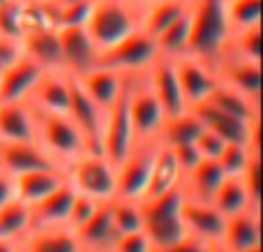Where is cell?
<instances>
[{
  "label": "cell",
  "instance_id": "7bdbcfd3",
  "mask_svg": "<svg viewBox=\"0 0 263 252\" xmlns=\"http://www.w3.org/2000/svg\"><path fill=\"white\" fill-rule=\"evenodd\" d=\"M116 252H153V243H150L148 234L143 229L129 231V234H120L114 243Z\"/></svg>",
  "mask_w": 263,
  "mask_h": 252
},
{
  "label": "cell",
  "instance_id": "7dc6e473",
  "mask_svg": "<svg viewBox=\"0 0 263 252\" xmlns=\"http://www.w3.org/2000/svg\"><path fill=\"white\" fill-rule=\"evenodd\" d=\"M16 197V188H14V176L5 174L3 169H0V206L3 204H7L9 199Z\"/></svg>",
  "mask_w": 263,
  "mask_h": 252
},
{
  "label": "cell",
  "instance_id": "f5cc1de1",
  "mask_svg": "<svg viewBox=\"0 0 263 252\" xmlns=\"http://www.w3.org/2000/svg\"><path fill=\"white\" fill-rule=\"evenodd\" d=\"M242 252H261V245H254V248H247V250H242Z\"/></svg>",
  "mask_w": 263,
  "mask_h": 252
},
{
  "label": "cell",
  "instance_id": "5b68a950",
  "mask_svg": "<svg viewBox=\"0 0 263 252\" xmlns=\"http://www.w3.org/2000/svg\"><path fill=\"white\" fill-rule=\"evenodd\" d=\"M157 56L159 51L155 37L148 35L143 28H139L125 40H120L118 44L100 51L97 65L111 67L120 74H143L148 72V67L155 63Z\"/></svg>",
  "mask_w": 263,
  "mask_h": 252
},
{
  "label": "cell",
  "instance_id": "f546056e",
  "mask_svg": "<svg viewBox=\"0 0 263 252\" xmlns=\"http://www.w3.org/2000/svg\"><path fill=\"white\" fill-rule=\"evenodd\" d=\"M203 102L213 104L215 109L224 111V114L236 116V118L250 120V123L259 120V102H252L250 97H245L242 93L233 91V88L224 86V83H219V81H217V86L213 88V93H210Z\"/></svg>",
  "mask_w": 263,
  "mask_h": 252
},
{
  "label": "cell",
  "instance_id": "cb8c5ba5",
  "mask_svg": "<svg viewBox=\"0 0 263 252\" xmlns=\"http://www.w3.org/2000/svg\"><path fill=\"white\" fill-rule=\"evenodd\" d=\"M125 77H127V74H120L111 67H104V65H95L92 69H88L86 74H81V77H77V79L83 91L88 93V97H90L95 104H100L104 111H109V106L114 104L116 97L123 91Z\"/></svg>",
  "mask_w": 263,
  "mask_h": 252
},
{
  "label": "cell",
  "instance_id": "2e32d148",
  "mask_svg": "<svg viewBox=\"0 0 263 252\" xmlns=\"http://www.w3.org/2000/svg\"><path fill=\"white\" fill-rule=\"evenodd\" d=\"M44 69L30 60L28 56L18 53L12 63H7L0 72V102H21L28 100L35 83L40 81Z\"/></svg>",
  "mask_w": 263,
  "mask_h": 252
},
{
  "label": "cell",
  "instance_id": "7a4b0ae2",
  "mask_svg": "<svg viewBox=\"0 0 263 252\" xmlns=\"http://www.w3.org/2000/svg\"><path fill=\"white\" fill-rule=\"evenodd\" d=\"M35 116V130H37V143L67 171V167L77 160L79 155L88 151V143L83 139L81 130L77 128L67 114H53V111H42L32 106Z\"/></svg>",
  "mask_w": 263,
  "mask_h": 252
},
{
  "label": "cell",
  "instance_id": "8992f818",
  "mask_svg": "<svg viewBox=\"0 0 263 252\" xmlns=\"http://www.w3.org/2000/svg\"><path fill=\"white\" fill-rule=\"evenodd\" d=\"M129 88H132V74L125 77L123 91L116 97V102L106 111L104 120V134H102V155L109 157L116 167L127 157V153L134 146V128L129 118Z\"/></svg>",
  "mask_w": 263,
  "mask_h": 252
},
{
  "label": "cell",
  "instance_id": "e575fe53",
  "mask_svg": "<svg viewBox=\"0 0 263 252\" xmlns=\"http://www.w3.org/2000/svg\"><path fill=\"white\" fill-rule=\"evenodd\" d=\"M227 53L236 56V58H242V60L261 63V26L233 30L231 37H229Z\"/></svg>",
  "mask_w": 263,
  "mask_h": 252
},
{
  "label": "cell",
  "instance_id": "74e56055",
  "mask_svg": "<svg viewBox=\"0 0 263 252\" xmlns=\"http://www.w3.org/2000/svg\"><path fill=\"white\" fill-rule=\"evenodd\" d=\"M227 3V19L233 30L261 26V0H224Z\"/></svg>",
  "mask_w": 263,
  "mask_h": 252
},
{
  "label": "cell",
  "instance_id": "680465c9",
  "mask_svg": "<svg viewBox=\"0 0 263 252\" xmlns=\"http://www.w3.org/2000/svg\"><path fill=\"white\" fill-rule=\"evenodd\" d=\"M0 236H3V231H0Z\"/></svg>",
  "mask_w": 263,
  "mask_h": 252
},
{
  "label": "cell",
  "instance_id": "ffe728a7",
  "mask_svg": "<svg viewBox=\"0 0 263 252\" xmlns=\"http://www.w3.org/2000/svg\"><path fill=\"white\" fill-rule=\"evenodd\" d=\"M74 234H77V241L81 245V252L114 248L118 231H116L114 218H111V202H102L97 211L81 227L74 229Z\"/></svg>",
  "mask_w": 263,
  "mask_h": 252
},
{
  "label": "cell",
  "instance_id": "6f0895ef",
  "mask_svg": "<svg viewBox=\"0 0 263 252\" xmlns=\"http://www.w3.org/2000/svg\"><path fill=\"white\" fill-rule=\"evenodd\" d=\"M153 252H159V250H153Z\"/></svg>",
  "mask_w": 263,
  "mask_h": 252
},
{
  "label": "cell",
  "instance_id": "9f6ffc18",
  "mask_svg": "<svg viewBox=\"0 0 263 252\" xmlns=\"http://www.w3.org/2000/svg\"><path fill=\"white\" fill-rule=\"evenodd\" d=\"M3 3H7V0H0V5H3Z\"/></svg>",
  "mask_w": 263,
  "mask_h": 252
},
{
  "label": "cell",
  "instance_id": "30bf717a",
  "mask_svg": "<svg viewBox=\"0 0 263 252\" xmlns=\"http://www.w3.org/2000/svg\"><path fill=\"white\" fill-rule=\"evenodd\" d=\"M171 60H173V67H176L178 81H180V91H182V97H185L187 109L201 104L219 81L213 65L203 63V60L194 58L190 53L180 56V58H171Z\"/></svg>",
  "mask_w": 263,
  "mask_h": 252
},
{
  "label": "cell",
  "instance_id": "9c48e42d",
  "mask_svg": "<svg viewBox=\"0 0 263 252\" xmlns=\"http://www.w3.org/2000/svg\"><path fill=\"white\" fill-rule=\"evenodd\" d=\"M67 116L81 130L90 153H102V134H104L106 111L88 97L77 77L69 74V109Z\"/></svg>",
  "mask_w": 263,
  "mask_h": 252
},
{
  "label": "cell",
  "instance_id": "d6a6232c",
  "mask_svg": "<svg viewBox=\"0 0 263 252\" xmlns=\"http://www.w3.org/2000/svg\"><path fill=\"white\" fill-rule=\"evenodd\" d=\"M187 7H190V5L182 3V0H155L153 5L143 7V12H141V28H143L148 35L157 37L159 32L166 26H171Z\"/></svg>",
  "mask_w": 263,
  "mask_h": 252
},
{
  "label": "cell",
  "instance_id": "4316f807",
  "mask_svg": "<svg viewBox=\"0 0 263 252\" xmlns=\"http://www.w3.org/2000/svg\"><path fill=\"white\" fill-rule=\"evenodd\" d=\"M180 181H182V171L176 162L173 148L157 141V151H155V160H153V167H150V178H148V185H145L143 199L168 192V190L178 188Z\"/></svg>",
  "mask_w": 263,
  "mask_h": 252
},
{
  "label": "cell",
  "instance_id": "ab89813d",
  "mask_svg": "<svg viewBox=\"0 0 263 252\" xmlns=\"http://www.w3.org/2000/svg\"><path fill=\"white\" fill-rule=\"evenodd\" d=\"M95 0H77V3L53 5V26L69 28V26H86L90 9Z\"/></svg>",
  "mask_w": 263,
  "mask_h": 252
},
{
  "label": "cell",
  "instance_id": "d4e9b609",
  "mask_svg": "<svg viewBox=\"0 0 263 252\" xmlns=\"http://www.w3.org/2000/svg\"><path fill=\"white\" fill-rule=\"evenodd\" d=\"M21 252H81L72 227H35L21 241Z\"/></svg>",
  "mask_w": 263,
  "mask_h": 252
},
{
  "label": "cell",
  "instance_id": "816d5d0a",
  "mask_svg": "<svg viewBox=\"0 0 263 252\" xmlns=\"http://www.w3.org/2000/svg\"><path fill=\"white\" fill-rule=\"evenodd\" d=\"M53 5H65V3H77V0H51Z\"/></svg>",
  "mask_w": 263,
  "mask_h": 252
},
{
  "label": "cell",
  "instance_id": "bcb514c9",
  "mask_svg": "<svg viewBox=\"0 0 263 252\" xmlns=\"http://www.w3.org/2000/svg\"><path fill=\"white\" fill-rule=\"evenodd\" d=\"M159 252H210V243H205V241L196 239L192 234H185L180 241H176V243H171L168 248Z\"/></svg>",
  "mask_w": 263,
  "mask_h": 252
},
{
  "label": "cell",
  "instance_id": "44dd1931",
  "mask_svg": "<svg viewBox=\"0 0 263 252\" xmlns=\"http://www.w3.org/2000/svg\"><path fill=\"white\" fill-rule=\"evenodd\" d=\"M65 181H67V171L63 167H44V169H32L14 176V188H16V197L21 202H26L28 206H35Z\"/></svg>",
  "mask_w": 263,
  "mask_h": 252
},
{
  "label": "cell",
  "instance_id": "484cf974",
  "mask_svg": "<svg viewBox=\"0 0 263 252\" xmlns=\"http://www.w3.org/2000/svg\"><path fill=\"white\" fill-rule=\"evenodd\" d=\"M227 174L222 171L217 160H201L192 171H187L180 181V188L187 199H196V202H213L217 188Z\"/></svg>",
  "mask_w": 263,
  "mask_h": 252
},
{
  "label": "cell",
  "instance_id": "9a60e30c",
  "mask_svg": "<svg viewBox=\"0 0 263 252\" xmlns=\"http://www.w3.org/2000/svg\"><path fill=\"white\" fill-rule=\"evenodd\" d=\"M145 79H148L153 93L157 95L166 118L187 111L185 97H182V91H180V81H178V74H176V67H173L171 58L157 56L155 63L150 65L148 72H145Z\"/></svg>",
  "mask_w": 263,
  "mask_h": 252
},
{
  "label": "cell",
  "instance_id": "d590c367",
  "mask_svg": "<svg viewBox=\"0 0 263 252\" xmlns=\"http://www.w3.org/2000/svg\"><path fill=\"white\" fill-rule=\"evenodd\" d=\"M111 218H114L116 231L120 234H129V231L143 229V211H141V202L134 199H111Z\"/></svg>",
  "mask_w": 263,
  "mask_h": 252
},
{
  "label": "cell",
  "instance_id": "8fae6325",
  "mask_svg": "<svg viewBox=\"0 0 263 252\" xmlns=\"http://www.w3.org/2000/svg\"><path fill=\"white\" fill-rule=\"evenodd\" d=\"M192 111L201 118L203 128L213 130L227 143H250V146L259 148V120L250 123V120L236 118L231 114H224V111L215 109L208 102H201V104L192 106Z\"/></svg>",
  "mask_w": 263,
  "mask_h": 252
},
{
  "label": "cell",
  "instance_id": "ac0fdd59",
  "mask_svg": "<svg viewBox=\"0 0 263 252\" xmlns=\"http://www.w3.org/2000/svg\"><path fill=\"white\" fill-rule=\"evenodd\" d=\"M28 104L42 111L67 114L69 109V74L63 69H44L40 81L28 95Z\"/></svg>",
  "mask_w": 263,
  "mask_h": 252
},
{
  "label": "cell",
  "instance_id": "f1b7e54d",
  "mask_svg": "<svg viewBox=\"0 0 263 252\" xmlns=\"http://www.w3.org/2000/svg\"><path fill=\"white\" fill-rule=\"evenodd\" d=\"M203 132V123L192 109L182 111L178 116H168L164 118L162 128L157 132V141L164 146H185V143H194L196 137Z\"/></svg>",
  "mask_w": 263,
  "mask_h": 252
},
{
  "label": "cell",
  "instance_id": "1f68e13d",
  "mask_svg": "<svg viewBox=\"0 0 263 252\" xmlns=\"http://www.w3.org/2000/svg\"><path fill=\"white\" fill-rule=\"evenodd\" d=\"M157 51L164 58H180L187 53V44H190V7L171 23L166 26L157 37Z\"/></svg>",
  "mask_w": 263,
  "mask_h": 252
},
{
  "label": "cell",
  "instance_id": "f907efd6",
  "mask_svg": "<svg viewBox=\"0 0 263 252\" xmlns=\"http://www.w3.org/2000/svg\"><path fill=\"white\" fill-rule=\"evenodd\" d=\"M210 252H231V250H227L222 243H215V245H210Z\"/></svg>",
  "mask_w": 263,
  "mask_h": 252
},
{
  "label": "cell",
  "instance_id": "f6af8a7d",
  "mask_svg": "<svg viewBox=\"0 0 263 252\" xmlns=\"http://www.w3.org/2000/svg\"><path fill=\"white\" fill-rule=\"evenodd\" d=\"M173 155H176V162L178 167H180L182 176L187 174V171H192L196 165H199L203 157H201V153L196 151L194 143H185V146H176L173 148Z\"/></svg>",
  "mask_w": 263,
  "mask_h": 252
},
{
  "label": "cell",
  "instance_id": "ee69618b",
  "mask_svg": "<svg viewBox=\"0 0 263 252\" xmlns=\"http://www.w3.org/2000/svg\"><path fill=\"white\" fill-rule=\"evenodd\" d=\"M259 165H261V155H259V153H256V155L250 160V165H247V169L240 174L242 185H245L247 194H250L252 204H254L256 208L261 206V194H259Z\"/></svg>",
  "mask_w": 263,
  "mask_h": 252
},
{
  "label": "cell",
  "instance_id": "7c38bea8",
  "mask_svg": "<svg viewBox=\"0 0 263 252\" xmlns=\"http://www.w3.org/2000/svg\"><path fill=\"white\" fill-rule=\"evenodd\" d=\"M58 40L60 56H63V72L72 74V77H81L97 65L100 51L92 44L86 26L58 28Z\"/></svg>",
  "mask_w": 263,
  "mask_h": 252
},
{
  "label": "cell",
  "instance_id": "83f0119b",
  "mask_svg": "<svg viewBox=\"0 0 263 252\" xmlns=\"http://www.w3.org/2000/svg\"><path fill=\"white\" fill-rule=\"evenodd\" d=\"M222 245L231 252H242L247 248L261 245L259 211L250 208V211H242V213L227 218V229H224Z\"/></svg>",
  "mask_w": 263,
  "mask_h": 252
},
{
  "label": "cell",
  "instance_id": "8d00e7d4",
  "mask_svg": "<svg viewBox=\"0 0 263 252\" xmlns=\"http://www.w3.org/2000/svg\"><path fill=\"white\" fill-rule=\"evenodd\" d=\"M26 32V0H7L0 5V37L21 42Z\"/></svg>",
  "mask_w": 263,
  "mask_h": 252
},
{
  "label": "cell",
  "instance_id": "603a6c76",
  "mask_svg": "<svg viewBox=\"0 0 263 252\" xmlns=\"http://www.w3.org/2000/svg\"><path fill=\"white\" fill-rule=\"evenodd\" d=\"M0 141H37L35 116L28 100L0 102Z\"/></svg>",
  "mask_w": 263,
  "mask_h": 252
},
{
  "label": "cell",
  "instance_id": "3957f363",
  "mask_svg": "<svg viewBox=\"0 0 263 252\" xmlns=\"http://www.w3.org/2000/svg\"><path fill=\"white\" fill-rule=\"evenodd\" d=\"M141 12L143 9L127 0H95L88 16L86 30L90 35L97 51L118 44L134 30L141 28Z\"/></svg>",
  "mask_w": 263,
  "mask_h": 252
},
{
  "label": "cell",
  "instance_id": "c3c4849f",
  "mask_svg": "<svg viewBox=\"0 0 263 252\" xmlns=\"http://www.w3.org/2000/svg\"><path fill=\"white\" fill-rule=\"evenodd\" d=\"M0 252H21V243L7 236H0Z\"/></svg>",
  "mask_w": 263,
  "mask_h": 252
},
{
  "label": "cell",
  "instance_id": "4dcf8cb0",
  "mask_svg": "<svg viewBox=\"0 0 263 252\" xmlns=\"http://www.w3.org/2000/svg\"><path fill=\"white\" fill-rule=\"evenodd\" d=\"M213 204L217 206V211H222L227 218L236 215V213H242V211H250V208L259 211V208L252 204L240 176H227V178L222 181V185L217 188V192H215Z\"/></svg>",
  "mask_w": 263,
  "mask_h": 252
},
{
  "label": "cell",
  "instance_id": "7402d4cb",
  "mask_svg": "<svg viewBox=\"0 0 263 252\" xmlns=\"http://www.w3.org/2000/svg\"><path fill=\"white\" fill-rule=\"evenodd\" d=\"M74 192H77L74 185L69 183V181H65V183L58 185L51 194H46L42 202H37L35 206H30V229H35V227L67 225Z\"/></svg>",
  "mask_w": 263,
  "mask_h": 252
},
{
  "label": "cell",
  "instance_id": "277c9868",
  "mask_svg": "<svg viewBox=\"0 0 263 252\" xmlns=\"http://www.w3.org/2000/svg\"><path fill=\"white\" fill-rule=\"evenodd\" d=\"M67 181L74 190L90 194L97 202L116 197V165L102 153H83L67 167Z\"/></svg>",
  "mask_w": 263,
  "mask_h": 252
},
{
  "label": "cell",
  "instance_id": "5bb4252c",
  "mask_svg": "<svg viewBox=\"0 0 263 252\" xmlns=\"http://www.w3.org/2000/svg\"><path fill=\"white\" fill-rule=\"evenodd\" d=\"M215 74H217L219 83L242 93L252 102L261 100V63L242 60L231 53H224L215 63Z\"/></svg>",
  "mask_w": 263,
  "mask_h": 252
},
{
  "label": "cell",
  "instance_id": "db71d44e",
  "mask_svg": "<svg viewBox=\"0 0 263 252\" xmlns=\"http://www.w3.org/2000/svg\"><path fill=\"white\" fill-rule=\"evenodd\" d=\"M88 252H116L114 248H106V250H88Z\"/></svg>",
  "mask_w": 263,
  "mask_h": 252
},
{
  "label": "cell",
  "instance_id": "60d3db41",
  "mask_svg": "<svg viewBox=\"0 0 263 252\" xmlns=\"http://www.w3.org/2000/svg\"><path fill=\"white\" fill-rule=\"evenodd\" d=\"M102 202H97L95 197H90V194H83V192H74V199H72V206H69V218H67V227H72V229H77V227H81L83 222L88 220V218L92 215V213L97 211V206H100Z\"/></svg>",
  "mask_w": 263,
  "mask_h": 252
},
{
  "label": "cell",
  "instance_id": "6da1fadb",
  "mask_svg": "<svg viewBox=\"0 0 263 252\" xmlns=\"http://www.w3.org/2000/svg\"><path fill=\"white\" fill-rule=\"evenodd\" d=\"M231 26L224 0H192L190 3V44L187 53L213 65L227 53Z\"/></svg>",
  "mask_w": 263,
  "mask_h": 252
},
{
  "label": "cell",
  "instance_id": "ba28073f",
  "mask_svg": "<svg viewBox=\"0 0 263 252\" xmlns=\"http://www.w3.org/2000/svg\"><path fill=\"white\" fill-rule=\"evenodd\" d=\"M129 118L134 128L136 139H157V132L162 128L164 114L157 95L153 93L148 79L143 74H132V88H129Z\"/></svg>",
  "mask_w": 263,
  "mask_h": 252
},
{
  "label": "cell",
  "instance_id": "e0dca14e",
  "mask_svg": "<svg viewBox=\"0 0 263 252\" xmlns=\"http://www.w3.org/2000/svg\"><path fill=\"white\" fill-rule=\"evenodd\" d=\"M44 167H60L37 141H0V169L9 176Z\"/></svg>",
  "mask_w": 263,
  "mask_h": 252
},
{
  "label": "cell",
  "instance_id": "d6986e66",
  "mask_svg": "<svg viewBox=\"0 0 263 252\" xmlns=\"http://www.w3.org/2000/svg\"><path fill=\"white\" fill-rule=\"evenodd\" d=\"M18 46H21V53L28 56L30 60H35L42 69H63L60 40L55 26L30 28V30L23 32Z\"/></svg>",
  "mask_w": 263,
  "mask_h": 252
},
{
  "label": "cell",
  "instance_id": "11a10c76",
  "mask_svg": "<svg viewBox=\"0 0 263 252\" xmlns=\"http://www.w3.org/2000/svg\"><path fill=\"white\" fill-rule=\"evenodd\" d=\"M182 3H187V5H190V3H192V0H182Z\"/></svg>",
  "mask_w": 263,
  "mask_h": 252
},
{
  "label": "cell",
  "instance_id": "f35d334b",
  "mask_svg": "<svg viewBox=\"0 0 263 252\" xmlns=\"http://www.w3.org/2000/svg\"><path fill=\"white\" fill-rule=\"evenodd\" d=\"M256 153H259V148L250 146V143H227L217 162L227 176H240Z\"/></svg>",
  "mask_w": 263,
  "mask_h": 252
},
{
  "label": "cell",
  "instance_id": "681fc988",
  "mask_svg": "<svg viewBox=\"0 0 263 252\" xmlns=\"http://www.w3.org/2000/svg\"><path fill=\"white\" fill-rule=\"evenodd\" d=\"M127 3H132V5H136V7L143 9V7H148V5H153L155 0H127Z\"/></svg>",
  "mask_w": 263,
  "mask_h": 252
},
{
  "label": "cell",
  "instance_id": "b9f144b4",
  "mask_svg": "<svg viewBox=\"0 0 263 252\" xmlns=\"http://www.w3.org/2000/svg\"><path fill=\"white\" fill-rule=\"evenodd\" d=\"M194 146H196V151L201 153V157H203V160H217V157L222 155V151H224V146H227V141H224L219 134H215L213 130L203 128V132L196 137Z\"/></svg>",
  "mask_w": 263,
  "mask_h": 252
},
{
  "label": "cell",
  "instance_id": "52a82bcc",
  "mask_svg": "<svg viewBox=\"0 0 263 252\" xmlns=\"http://www.w3.org/2000/svg\"><path fill=\"white\" fill-rule=\"evenodd\" d=\"M155 151H157V139H136L127 157L116 167V197L134 202L143 199Z\"/></svg>",
  "mask_w": 263,
  "mask_h": 252
},
{
  "label": "cell",
  "instance_id": "836d02e7",
  "mask_svg": "<svg viewBox=\"0 0 263 252\" xmlns=\"http://www.w3.org/2000/svg\"><path fill=\"white\" fill-rule=\"evenodd\" d=\"M0 231L7 239L21 241L30 231V206L18 197L3 204L0 206Z\"/></svg>",
  "mask_w": 263,
  "mask_h": 252
},
{
  "label": "cell",
  "instance_id": "4fadbf2b",
  "mask_svg": "<svg viewBox=\"0 0 263 252\" xmlns=\"http://www.w3.org/2000/svg\"><path fill=\"white\" fill-rule=\"evenodd\" d=\"M180 218L187 234L196 236V239L205 241L210 245L222 243L224 229H227V215L222 211H217V206L213 202H196V199L185 197Z\"/></svg>",
  "mask_w": 263,
  "mask_h": 252
}]
</instances>
